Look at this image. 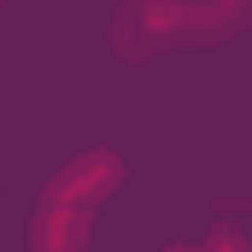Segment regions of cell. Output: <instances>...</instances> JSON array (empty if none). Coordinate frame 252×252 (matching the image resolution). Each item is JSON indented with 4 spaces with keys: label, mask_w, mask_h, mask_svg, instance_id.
I'll return each mask as SVG.
<instances>
[{
    "label": "cell",
    "mask_w": 252,
    "mask_h": 252,
    "mask_svg": "<svg viewBox=\"0 0 252 252\" xmlns=\"http://www.w3.org/2000/svg\"><path fill=\"white\" fill-rule=\"evenodd\" d=\"M182 35V18H176V0H129L124 12L112 18V47L124 59H147L153 47L176 41Z\"/></svg>",
    "instance_id": "obj_1"
},
{
    "label": "cell",
    "mask_w": 252,
    "mask_h": 252,
    "mask_svg": "<svg viewBox=\"0 0 252 252\" xmlns=\"http://www.w3.org/2000/svg\"><path fill=\"white\" fill-rule=\"evenodd\" d=\"M118 176H124V164L106 153V147H94V153H82V158H70L59 176H53V199H64V205H76V211H94L106 193L118 188Z\"/></svg>",
    "instance_id": "obj_2"
},
{
    "label": "cell",
    "mask_w": 252,
    "mask_h": 252,
    "mask_svg": "<svg viewBox=\"0 0 252 252\" xmlns=\"http://www.w3.org/2000/svg\"><path fill=\"white\" fill-rule=\"evenodd\" d=\"M30 247L35 252H88V211H76V205L47 193L35 223H30Z\"/></svg>",
    "instance_id": "obj_3"
},
{
    "label": "cell",
    "mask_w": 252,
    "mask_h": 252,
    "mask_svg": "<svg viewBox=\"0 0 252 252\" xmlns=\"http://www.w3.org/2000/svg\"><path fill=\"white\" fill-rule=\"evenodd\" d=\"M205 252H252V241L241 229H211V235H205Z\"/></svg>",
    "instance_id": "obj_4"
},
{
    "label": "cell",
    "mask_w": 252,
    "mask_h": 252,
    "mask_svg": "<svg viewBox=\"0 0 252 252\" xmlns=\"http://www.w3.org/2000/svg\"><path fill=\"white\" fill-rule=\"evenodd\" d=\"M164 252H205V247H164Z\"/></svg>",
    "instance_id": "obj_5"
}]
</instances>
